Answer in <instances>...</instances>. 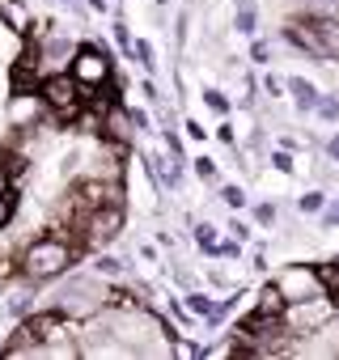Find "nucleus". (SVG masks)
<instances>
[{
    "instance_id": "obj_1",
    "label": "nucleus",
    "mask_w": 339,
    "mask_h": 360,
    "mask_svg": "<svg viewBox=\"0 0 339 360\" xmlns=\"http://www.w3.org/2000/svg\"><path fill=\"white\" fill-rule=\"evenodd\" d=\"M106 301H110V292H106L98 280H89V276H72V280H64V288L56 292V309H60V314H77V318L98 314Z\"/></svg>"
},
{
    "instance_id": "obj_2",
    "label": "nucleus",
    "mask_w": 339,
    "mask_h": 360,
    "mask_svg": "<svg viewBox=\"0 0 339 360\" xmlns=\"http://www.w3.org/2000/svg\"><path fill=\"white\" fill-rule=\"evenodd\" d=\"M68 263H72L68 242H60V238H39V242L26 250L22 271H26V280H51V276H60Z\"/></svg>"
},
{
    "instance_id": "obj_3",
    "label": "nucleus",
    "mask_w": 339,
    "mask_h": 360,
    "mask_svg": "<svg viewBox=\"0 0 339 360\" xmlns=\"http://www.w3.org/2000/svg\"><path fill=\"white\" fill-rule=\"evenodd\" d=\"M39 98H43V106H51V110H60V115H72L77 102H81V81H77L72 72H51V77H43Z\"/></svg>"
},
{
    "instance_id": "obj_4",
    "label": "nucleus",
    "mask_w": 339,
    "mask_h": 360,
    "mask_svg": "<svg viewBox=\"0 0 339 360\" xmlns=\"http://www.w3.org/2000/svg\"><path fill=\"white\" fill-rule=\"evenodd\" d=\"M72 77L81 81V89H102L110 81V64L102 51H72Z\"/></svg>"
},
{
    "instance_id": "obj_5",
    "label": "nucleus",
    "mask_w": 339,
    "mask_h": 360,
    "mask_svg": "<svg viewBox=\"0 0 339 360\" xmlns=\"http://www.w3.org/2000/svg\"><path fill=\"white\" fill-rule=\"evenodd\" d=\"M123 229V204H102L89 217V242H110Z\"/></svg>"
},
{
    "instance_id": "obj_6",
    "label": "nucleus",
    "mask_w": 339,
    "mask_h": 360,
    "mask_svg": "<svg viewBox=\"0 0 339 360\" xmlns=\"http://www.w3.org/2000/svg\"><path fill=\"white\" fill-rule=\"evenodd\" d=\"M318 288H322V284H318V271H288V276L280 280V292H284L293 305H297V301H314Z\"/></svg>"
},
{
    "instance_id": "obj_7",
    "label": "nucleus",
    "mask_w": 339,
    "mask_h": 360,
    "mask_svg": "<svg viewBox=\"0 0 339 360\" xmlns=\"http://www.w3.org/2000/svg\"><path fill=\"white\" fill-rule=\"evenodd\" d=\"M322 43V60H339V22L335 18H309Z\"/></svg>"
},
{
    "instance_id": "obj_8",
    "label": "nucleus",
    "mask_w": 339,
    "mask_h": 360,
    "mask_svg": "<svg viewBox=\"0 0 339 360\" xmlns=\"http://www.w3.org/2000/svg\"><path fill=\"white\" fill-rule=\"evenodd\" d=\"M284 34H288V43H297L301 51H309V56H318V60H322V43H318V30H314V22H293Z\"/></svg>"
},
{
    "instance_id": "obj_9",
    "label": "nucleus",
    "mask_w": 339,
    "mask_h": 360,
    "mask_svg": "<svg viewBox=\"0 0 339 360\" xmlns=\"http://www.w3.org/2000/svg\"><path fill=\"white\" fill-rule=\"evenodd\" d=\"M68 56H72V43H64V39L43 43V51H39V60H43V77H51V72L60 68V60H68Z\"/></svg>"
},
{
    "instance_id": "obj_10",
    "label": "nucleus",
    "mask_w": 339,
    "mask_h": 360,
    "mask_svg": "<svg viewBox=\"0 0 339 360\" xmlns=\"http://www.w3.org/2000/svg\"><path fill=\"white\" fill-rule=\"evenodd\" d=\"M280 314H288V297L280 292V284H267L259 297V318H280Z\"/></svg>"
},
{
    "instance_id": "obj_11",
    "label": "nucleus",
    "mask_w": 339,
    "mask_h": 360,
    "mask_svg": "<svg viewBox=\"0 0 339 360\" xmlns=\"http://www.w3.org/2000/svg\"><path fill=\"white\" fill-rule=\"evenodd\" d=\"M288 94L297 98L301 110H314V106H318V89H314L309 81H301V77H288Z\"/></svg>"
},
{
    "instance_id": "obj_12",
    "label": "nucleus",
    "mask_w": 339,
    "mask_h": 360,
    "mask_svg": "<svg viewBox=\"0 0 339 360\" xmlns=\"http://www.w3.org/2000/svg\"><path fill=\"white\" fill-rule=\"evenodd\" d=\"M127 115H119V110H106V127H102V136H110V140H127L132 131H127Z\"/></svg>"
},
{
    "instance_id": "obj_13",
    "label": "nucleus",
    "mask_w": 339,
    "mask_h": 360,
    "mask_svg": "<svg viewBox=\"0 0 339 360\" xmlns=\"http://www.w3.org/2000/svg\"><path fill=\"white\" fill-rule=\"evenodd\" d=\"M39 106H43V98H30V94H26V98H18V102L9 106V115H13V119H34Z\"/></svg>"
},
{
    "instance_id": "obj_14",
    "label": "nucleus",
    "mask_w": 339,
    "mask_h": 360,
    "mask_svg": "<svg viewBox=\"0 0 339 360\" xmlns=\"http://www.w3.org/2000/svg\"><path fill=\"white\" fill-rule=\"evenodd\" d=\"M318 284L331 292V301L339 297V263H326V267H318Z\"/></svg>"
},
{
    "instance_id": "obj_15",
    "label": "nucleus",
    "mask_w": 339,
    "mask_h": 360,
    "mask_svg": "<svg viewBox=\"0 0 339 360\" xmlns=\"http://www.w3.org/2000/svg\"><path fill=\"white\" fill-rule=\"evenodd\" d=\"M255 26H259L255 5H242V9H238V34H255Z\"/></svg>"
},
{
    "instance_id": "obj_16",
    "label": "nucleus",
    "mask_w": 339,
    "mask_h": 360,
    "mask_svg": "<svg viewBox=\"0 0 339 360\" xmlns=\"http://www.w3.org/2000/svg\"><path fill=\"white\" fill-rule=\"evenodd\" d=\"M196 242H200L208 255H217V229H212V225H200V229H196Z\"/></svg>"
},
{
    "instance_id": "obj_17",
    "label": "nucleus",
    "mask_w": 339,
    "mask_h": 360,
    "mask_svg": "<svg viewBox=\"0 0 339 360\" xmlns=\"http://www.w3.org/2000/svg\"><path fill=\"white\" fill-rule=\"evenodd\" d=\"M187 309H191V314H204V318H208V314H212V301H208L204 292H191V297H187Z\"/></svg>"
},
{
    "instance_id": "obj_18",
    "label": "nucleus",
    "mask_w": 339,
    "mask_h": 360,
    "mask_svg": "<svg viewBox=\"0 0 339 360\" xmlns=\"http://www.w3.org/2000/svg\"><path fill=\"white\" fill-rule=\"evenodd\" d=\"M204 102H208V106H212L217 115H225V110H229V98H225L221 89H208V94H204Z\"/></svg>"
},
{
    "instance_id": "obj_19",
    "label": "nucleus",
    "mask_w": 339,
    "mask_h": 360,
    "mask_svg": "<svg viewBox=\"0 0 339 360\" xmlns=\"http://www.w3.org/2000/svg\"><path fill=\"white\" fill-rule=\"evenodd\" d=\"M322 204H326V195H322V191L301 195V212H322Z\"/></svg>"
},
{
    "instance_id": "obj_20",
    "label": "nucleus",
    "mask_w": 339,
    "mask_h": 360,
    "mask_svg": "<svg viewBox=\"0 0 339 360\" xmlns=\"http://www.w3.org/2000/svg\"><path fill=\"white\" fill-rule=\"evenodd\" d=\"M314 110H318L322 119H331V123L339 119V102H335V98H318V106H314Z\"/></svg>"
},
{
    "instance_id": "obj_21",
    "label": "nucleus",
    "mask_w": 339,
    "mask_h": 360,
    "mask_svg": "<svg viewBox=\"0 0 339 360\" xmlns=\"http://www.w3.org/2000/svg\"><path fill=\"white\" fill-rule=\"evenodd\" d=\"M221 200H225L229 208H242V204H246V195H242V187H221Z\"/></svg>"
},
{
    "instance_id": "obj_22",
    "label": "nucleus",
    "mask_w": 339,
    "mask_h": 360,
    "mask_svg": "<svg viewBox=\"0 0 339 360\" xmlns=\"http://www.w3.org/2000/svg\"><path fill=\"white\" fill-rule=\"evenodd\" d=\"M110 305L123 309V314H132V309H136V297H132V292H110Z\"/></svg>"
},
{
    "instance_id": "obj_23",
    "label": "nucleus",
    "mask_w": 339,
    "mask_h": 360,
    "mask_svg": "<svg viewBox=\"0 0 339 360\" xmlns=\"http://www.w3.org/2000/svg\"><path fill=\"white\" fill-rule=\"evenodd\" d=\"M9 217H13V195H5V191H0V229L9 225Z\"/></svg>"
},
{
    "instance_id": "obj_24",
    "label": "nucleus",
    "mask_w": 339,
    "mask_h": 360,
    "mask_svg": "<svg viewBox=\"0 0 339 360\" xmlns=\"http://www.w3.org/2000/svg\"><path fill=\"white\" fill-rule=\"evenodd\" d=\"M123 267H127L123 259H102V263H98V271H102V276H119Z\"/></svg>"
},
{
    "instance_id": "obj_25",
    "label": "nucleus",
    "mask_w": 339,
    "mask_h": 360,
    "mask_svg": "<svg viewBox=\"0 0 339 360\" xmlns=\"http://www.w3.org/2000/svg\"><path fill=\"white\" fill-rule=\"evenodd\" d=\"M255 221H259V225H271V221H276V208H271V204H259V208H255Z\"/></svg>"
},
{
    "instance_id": "obj_26",
    "label": "nucleus",
    "mask_w": 339,
    "mask_h": 360,
    "mask_svg": "<svg viewBox=\"0 0 339 360\" xmlns=\"http://www.w3.org/2000/svg\"><path fill=\"white\" fill-rule=\"evenodd\" d=\"M196 169H200V178H208V183H212V178H217V165H212L208 157H200V161H196Z\"/></svg>"
},
{
    "instance_id": "obj_27",
    "label": "nucleus",
    "mask_w": 339,
    "mask_h": 360,
    "mask_svg": "<svg viewBox=\"0 0 339 360\" xmlns=\"http://www.w3.org/2000/svg\"><path fill=\"white\" fill-rule=\"evenodd\" d=\"M136 60H140L144 68H153V47H148V43H136Z\"/></svg>"
},
{
    "instance_id": "obj_28",
    "label": "nucleus",
    "mask_w": 339,
    "mask_h": 360,
    "mask_svg": "<svg viewBox=\"0 0 339 360\" xmlns=\"http://www.w3.org/2000/svg\"><path fill=\"white\" fill-rule=\"evenodd\" d=\"M271 165H276V169H284V174H288V169H293V157H288V153H271Z\"/></svg>"
},
{
    "instance_id": "obj_29",
    "label": "nucleus",
    "mask_w": 339,
    "mask_h": 360,
    "mask_svg": "<svg viewBox=\"0 0 339 360\" xmlns=\"http://www.w3.org/2000/svg\"><path fill=\"white\" fill-rule=\"evenodd\" d=\"M229 233H234V238H238V242H242V238H250V229H246V225H242V221H234V225H229Z\"/></svg>"
},
{
    "instance_id": "obj_30",
    "label": "nucleus",
    "mask_w": 339,
    "mask_h": 360,
    "mask_svg": "<svg viewBox=\"0 0 339 360\" xmlns=\"http://www.w3.org/2000/svg\"><path fill=\"white\" fill-rule=\"evenodd\" d=\"M217 255H225V259H234V255H238V242H221V246H217Z\"/></svg>"
},
{
    "instance_id": "obj_31",
    "label": "nucleus",
    "mask_w": 339,
    "mask_h": 360,
    "mask_svg": "<svg viewBox=\"0 0 339 360\" xmlns=\"http://www.w3.org/2000/svg\"><path fill=\"white\" fill-rule=\"evenodd\" d=\"M322 225H326V229H331V225H339V204H335V208H326V217H322Z\"/></svg>"
},
{
    "instance_id": "obj_32",
    "label": "nucleus",
    "mask_w": 339,
    "mask_h": 360,
    "mask_svg": "<svg viewBox=\"0 0 339 360\" xmlns=\"http://www.w3.org/2000/svg\"><path fill=\"white\" fill-rule=\"evenodd\" d=\"M326 153H331V161H339V136H335V140L326 144Z\"/></svg>"
},
{
    "instance_id": "obj_33",
    "label": "nucleus",
    "mask_w": 339,
    "mask_h": 360,
    "mask_svg": "<svg viewBox=\"0 0 339 360\" xmlns=\"http://www.w3.org/2000/svg\"><path fill=\"white\" fill-rule=\"evenodd\" d=\"M60 5H77V0H60Z\"/></svg>"
},
{
    "instance_id": "obj_34",
    "label": "nucleus",
    "mask_w": 339,
    "mask_h": 360,
    "mask_svg": "<svg viewBox=\"0 0 339 360\" xmlns=\"http://www.w3.org/2000/svg\"><path fill=\"white\" fill-rule=\"evenodd\" d=\"M18 5H22V0H18Z\"/></svg>"
}]
</instances>
